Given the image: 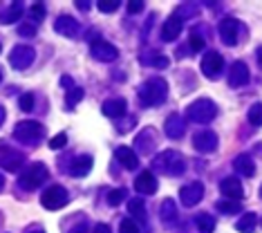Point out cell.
<instances>
[{
    "mask_svg": "<svg viewBox=\"0 0 262 233\" xmlns=\"http://www.w3.org/2000/svg\"><path fill=\"white\" fill-rule=\"evenodd\" d=\"M126 195H128V190H126V188H115V190H110V195H108V204H110V206H119L123 200H126Z\"/></svg>",
    "mask_w": 262,
    "mask_h": 233,
    "instance_id": "4dcf8cb0",
    "label": "cell"
},
{
    "mask_svg": "<svg viewBox=\"0 0 262 233\" xmlns=\"http://www.w3.org/2000/svg\"><path fill=\"white\" fill-rule=\"evenodd\" d=\"M92 233H112V231H110V226H108V224L99 222V224H94V231H92Z\"/></svg>",
    "mask_w": 262,
    "mask_h": 233,
    "instance_id": "f6af8a7d",
    "label": "cell"
},
{
    "mask_svg": "<svg viewBox=\"0 0 262 233\" xmlns=\"http://www.w3.org/2000/svg\"><path fill=\"white\" fill-rule=\"evenodd\" d=\"M249 123L251 125H258L262 123V105L260 103H255V105H251V110H249Z\"/></svg>",
    "mask_w": 262,
    "mask_h": 233,
    "instance_id": "e575fe53",
    "label": "cell"
},
{
    "mask_svg": "<svg viewBox=\"0 0 262 233\" xmlns=\"http://www.w3.org/2000/svg\"><path fill=\"white\" fill-rule=\"evenodd\" d=\"M65 233H88V224H85V222H81V224L72 226V229H68Z\"/></svg>",
    "mask_w": 262,
    "mask_h": 233,
    "instance_id": "7bdbcfd3",
    "label": "cell"
},
{
    "mask_svg": "<svg viewBox=\"0 0 262 233\" xmlns=\"http://www.w3.org/2000/svg\"><path fill=\"white\" fill-rule=\"evenodd\" d=\"M14 137L23 143H32L34 146L38 139L45 137V128L38 121H20V123H16V128H14Z\"/></svg>",
    "mask_w": 262,
    "mask_h": 233,
    "instance_id": "8992f818",
    "label": "cell"
},
{
    "mask_svg": "<svg viewBox=\"0 0 262 233\" xmlns=\"http://www.w3.org/2000/svg\"><path fill=\"white\" fill-rule=\"evenodd\" d=\"M115 157H117L119 164H121L123 168H128V171H135L137 166H139V157H137V153L133 151V148H128V146H119L115 151Z\"/></svg>",
    "mask_w": 262,
    "mask_h": 233,
    "instance_id": "ac0fdd59",
    "label": "cell"
},
{
    "mask_svg": "<svg viewBox=\"0 0 262 233\" xmlns=\"http://www.w3.org/2000/svg\"><path fill=\"white\" fill-rule=\"evenodd\" d=\"M3 188H5V177L0 175V190H3Z\"/></svg>",
    "mask_w": 262,
    "mask_h": 233,
    "instance_id": "c3c4849f",
    "label": "cell"
},
{
    "mask_svg": "<svg viewBox=\"0 0 262 233\" xmlns=\"http://www.w3.org/2000/svg\"><path fill=\"white\" fill-rule=\"evenodd\" d=\"M242 34H244V25L237 20V18L226 16L220 20V38H222L224 45H229V47L237 45L242 38Z\"/></svg>",
    "mask_w": 262,
    "mask_h": 233,
    "instance_id": "5b68a950",
    "label": "cell"
},
{
    "mask_svg": "<svg viewBox=\"0 0 262 233\" xmlns=\"http://www.w3.org/2000/svg\"><path fill=\"white\" fill-rule=\"evenodd\" d=\"M224 70V58L222 54L217 52H206L204 58H202V74L206 76V79H217L220 74H222Z\"/></svg>",
    "mask_w": 262,
    "mask_h": 233,
    "instance_id": "30bf717a",
    "label": "cell"
},
{
    "mask_svg": "<svg viewBox=\"0 0 262 233\" xmlns=\"http://www.w3.org/2000/svg\"><path fill=\"white\" fill-rule=\"evenodd\" d=\"M190 47H193V52H202L204 50V38L198 36V34H193L190 36Z\"/></svg>",
    "mask_w": 262,
    "mask_h": 233,
    "instance_id": "ab89813d",
    "label": "cell"
},
{
    "mask_svg": "<svg viewBox=\"0 0 262 233\" xmlns=\"http://www.w3.org/2000/svg\"><path fill=\"white\" fill-rule=\"evenodd\" d=\"M18 34L32 38V36H36V25H32V23H23V25L18 27Z\"/></svg>",
    "mask_w": 262,
    "mask_h": 233,
    "instance_id": "f35d334b",
    "label": "cell"
},
{
    "mask_svg": "<svg viewBox=\"0 0 262 233\" xmlns=\"http://www.w3.org/2000/svg\"><path fill=\"white\" fill-rule=\"evenodd\" d=\"M215 208L220 213H224V215H235V213H242V204L237 200H220L217 204H215Z\"/></svg>",
    "mask_w": 262,
    "mask_h": 233,
    "instance_id": "83f0119b",
    "label": "cell"
},
{
    "mask_svg": "<svg viewBox=\"0 0 262 233\" xmlns=\"http://www.w3.org/2000/svg\"><path fill=\"white\" fill-rule=\"evenodd\" d=\"M54 29H56V34L74 38V36L79 34V23H76L72 16H58L56 23H54Z\"/></svg>",
    "mask_w": 262,
    "mask_h": 233,
    "instance_id": "e0dca14e",
    "label": "cell"
},
{
    "mask_svg": "<svg viewBox=\"0 0 262 233\" xmlns=\"http://www.w3.org/2000/svg\"><path fill=\"white\" fill-rule=\"evenodd\" d=\"M202 197H204V184L202 182H190L180 188V200H182V204L188 208L198 206L202 202Z\"/></svg>",
    "mask_w": 262,
    "mask_h": 233,
    "instance_id": "8fae6325",
    "label": "cell"
},
{
    "mask_svg": "<svg viewBox=\"0 0 262 233\" xmlns=\"http://www.w3.org/2000/svg\"><path fill=\"white\" fill-rule=\"evenodd\" d=\"M159 215H162V220H164L166 224L175 222V220H177V204H175V200H164Z\"/></svg>",
    "mask_w": 262,
    "mask_h": 233,
    "instance_id": "4316f807",
    "label": "cell"
},
{
    "mask_svg": "<svg viewBox=\"0 0 262 233\" xmlns=\"http://www.w3.org/2000/svg\"><path fill=\"white\" fill-rule=\"evenodd\" d=\"M193 14H198V5H182L172 16H177L184 23V18H193Z\"/></svg>",
    "mask_w": 262,
    "mask_h": 233,
    "instance_id": "1f68e13d",
    "label": "cell"
},
{
    "mask_svg": "<svg viewBox=\"0 0 262 233\" xmlns=\"http://www.w3.org/2000/svg\"><path fill=\"white\" fill-rule=\"evenodd\" d=\"M61 86H63L65 90H72V88H74V81H72V76H68V74H65V76H61Z\"/></svg>",
    "mask_w": 262,
    "mask_h": 233,
    "instance_id": "ee69618b",
    "label": "cell"
},
{
    "mask_svg": "<svg viewBox=\"0 0 262 233\" xmlns=\"http://www.w3.org/2000/svg\"><path fill=\"white\" fill-rule=\"evenodd\" d=\"M0 81H3V72H0Z\"/></svg>",
    "mask_w": 262,
    "mask_h": 233,
    "instance_id": "f907efd6",
    "label": "cell"
},
{
    "mask_svg": "<svg viewBox=\"0 0 262 233\" xmlns=\"http://www.w3.org/2000/svg\"><path fill=\"white\" fill-rule=\"evenodd\" d=\"M128 211H130V215H133L135 220L146 222V202L141 200V197H135V200L128 202Z\"/></svg>",
    "mask_w": 262,
    "mask_h": 233,
    "instance_id": "484cf974",
    "label": "cell"
},
{
    "mask_svg": "<svg viewBox=\"0 0 262 233\" xmlns=\"http://www.w3.org/2000/svg\"><path fill=\"white\" fill-rule=\"evenodd\" d=\"M23 161H25V155L14 151L11 146H7V143H3L0 146V166H3L5 171H18L23 166Z\"/></svg>",
    "mask_w": 262,
    "mask_h": 233,
    "instance_id": "7c38bea8",
    "label": "cell"
},
{
    "mask_svg": "<svg viewBox=\"0 0 262 233\" xmlns=\"http://www.w3.org/2000/svg\"><path fill=\"white\" fill-rule=\"evenodd\" d=\"M34 58H36V54L29 45H16L9 54V63L14 70H27L34 63Z\"/></svg>",
    "mask_w": 262,
    "mask_h": 233,
    "instance_id": "9c48e42d",
    "label": "cell"
},
{
    "mask_svg": "<svg viewBox=\"0 0 262 233\" xmlns=\"http://www.w3.org/2000/svg\"><path fill=\"white\" fill-rule=\"evenodd\" d=\"M23 16V3H11L7 9H0V23L3 25H11Z\"/></svg>",
    "mask_w": 262,
    "mask_h": 233,
    "instance_id": "cb8c5ba5",
    "label": "cell"
},
{
    "mask_svg": "<svg viewBox=\"0 0 262 233\" xmlns=\"http://www.w3.org/2000/svg\"><path fill=\"white\" fill-rule=\"evenodd\" d=\"M29 14H32L34 23H43V20H45V5H43V3L32 5V9H29Z\"/></svg>",
    "mask_w": 262,
    "mask_h": 233,
    "instance_id": "8d00e7d4",
    "label": "cell"
},
{
    "mask_svg": "<svg viewBox=\"0 0 262 233\" xmlns=\"http://www.w3.org/2000/svg\"><path fill=\"white\" fill-rule=\"evenodd\" d=\"M0 50H3V47H0Z\"/></svg>",
    "mask_w": 262,
    "mask_h": 233,
    "instance_id": "816d5d0a",
    "label": "cell"
},
{
    "mask_svg": "<svg viewBox=\"0 0 262 233\" xmlns=\"http://www.w3.org/2000/svg\"><path fill=\"white\" fill-rule=\"evenodd\" d=\"M164 130L170 139H180V137H184V133H186V123H184V119L180 115H170L166 119Z\"/></svg>",
    "mask_w": 262,
    "mask_h": 233,
    "instance_id": "ffe728a7",
    "label": "cell"
},
{
    "mask_svg": "<svg viewBox=\"0 0 262 233\" xmlns=\"http://www.w3.org/2000/svg\"><path fill=\"white\" fill-rule=\"evenodd\" d=\"M220 190L226 200H237L240 202L244 197V188H242V182L237 177H226L220 182Z\"/></svg>",
    "mask_w": 262,
    "mask_h": 233,
    "instance_id": "9a60e30c",
    "label": "cell"
},
{
    "mask_svg": "<svg viewBox=\"0 0 262 233\" xmlns=\"http://www.w3.org/2000/svg\"><path fill=\"white\" fill-rule=\"evenodd\" d=\"M135 188L139 195H152L157 190V177L150 171H141L135 179Z\"/></svg>",
    "mask_w": 262,
    "mask_h": 233,
    "instance_id": "2e32d148",
    "label": "cell"
},
{
    "mask_svg": "<svg viewBox=\"0 0 262 233\" xmlns=\"http://www.w3.org/2000/svg\"><path fill=\"white\" fill-rule=\"evenodd\" d=\"M50 177V171H47V166L45 164H32V166H27L25 171L20 173V177H18V186L23 190H36L40 184H45V179Z\"/></svg>",
    "mask_w": 262,
    "mask_h": 233,
    "instance_id": "277c9868",
    "label": "cell"
},
{
    "mask_svg": "<svg viewBox=\"0 0 262 233\" xmlns=\"http://www.w3.org/2000/svg\"><path fill=\"white\" fill-rule=\"evenodd\" d=\"M146 63H152L155 68H168V58H166V56H159V54H155L150 61H146Z\"/></svg>",
    "mask_w": 262,
    "mask_h": 233,
    "instance_id": "60d3db41",
    "label": "cell"
},
{
    "mask_svg": "<svg viewBox=\"0 0 262 233\" xmlns=\"http://www.w3.org/2000/svg\"><path fill=\"white\" fill-rule=\"evenodd\" d=\"M166 97H168V83L164 79H159V76L148 79L144 86L139 88V101L144 103V108H152V105L164 103Z\"/></svg>",
    "mask_w": 262,
    "mask_h": 233,
    "instance_id": "6da1fadb",
    "label": "cell"
},
{
    "mask_svg": "<svg viewBox=\"0 0 262 233\" xmlns=\"http://www.w3.org/2000/svg\"><path fill=\"white\" fill-rule=\"evenodd\" d=\"M90 52H92V56L97 58V61H101V63H112V61H117L119 58V50L112 43H108V40H103V38L92 40Z\"/></svg>",
    "mask_w": 262,
    "mask_h": 233,
    "instance_id": "ba28073f",
    "label": "cell"
},
{
    "mask_svg": "<svg viewBox=\"0 0 262 233\" xmlns=\"http://www.w3.org/2000/svg\"><path fill=\"white\" fill-rule=\"evenodd\" d=\"M97 7H99V11H103V14H115V11L121 7V3H119V0H101Z\"/></svg>",
    "mask_w": 262,
    "mask_h": 233,
    "instance_id": "836d02e7",
    "label": "cell"
},
{
    "mask_svg": "<svg viewBox=\"0 0 262 233\" xmlns=\"http://www.w3.org/2000/svg\"><path fill=\"white\" fill-rule=\"evenodd\" d=\"M249 79H251V74H249L247 63L235 61V63L229 68V86H231V88H242V86H247Z\"/></svg>",
    "mask_w": 262,
    "mask_h": 233,
    "instance_id": "5bb4252c",
    "label": "cell"
},
{
    "mask_svg": "<svg viewBox=\"0 0 262 233\" xmlns=\"http://www.w3.org/2000/svg\"><path fill=\"white\" fill-rule=\"evenodd\" d=\"M92 157L90 155H79V157L72 159V164H70V175L72 177H85L88 173L92 171Z\"/></svg>",
    "mask_w": 262,
    "mask_h": 233,
    "instance_id": "d6986e66",
    "label": "cell"
},
{
    "mask_svg": "<svg viewBox=\"0 0 262 233\" xmlns=\"http://www.w3.org/2000/svg\"><path fill=\"white\" fill-rule=\"evenodd\" d=\"M74 5H76V9H81V11H88V9L92 7V5L88 3V0H85V3H74Z\"/></svg>",
    "mask_w": 262,
    "mask_h": 233,
    "instance_id": "bcb514c9",
    "label": "cell"
},
{
    "mask_svg": "<svg viewBox=\"0 0 262 233\" xmlns=\"http://www.w3.org/2000/svg\"><path fill=\"white\" fill-rule=\"evenodd\" d=\"M193 146L200 153H213L217 148V135L213 130H200L193 135Z\"/></svg>",
    "mask_w": 262,
    "mask_h": 233,
    "instance_id": "4fadbf2b",
    "label": "cell"
},
{
    "mask_svg": "<svg viewBox=\"0 0 262 233\" xmlns=\"http://www.w3.org/2000/svg\"><path fill=\"white\" fill-rule=\"evenodd\" d=\"M235 229L240 233H255V229H258V215L255 213H244L242 218L235 222Z\"/></svg>",
    "mask_w": 262,
    "mask_h": 233,
    "instance_id": "d4e9b609",
    "label": "cell"
},
{
    "mask_svg": "<svg viewBox=\"0 0 262 233\" xmlns=\"http://www.w3.org/2000/svg\"><path fill=\"white\" fill-rule=\"evenodd\" d=\"M126 7H128V14L135 16V14H139V11L144 9V3H137V0H133V3H128Z\"/></svg>",
    "mask_w": 262,
    "mask_h": 233,
    "instance_id": "b9f144b4",
    "label": "cell"
},
{
    "mask_svg": "<svg viewBox=\"0 0 262 233\" xmlns=\"http://www.w3.org/2000/svg\"><path fill=\"white\" fill-rule=\"evenodd\" d=\"M233 168L235 173H240L242 177H253L255 175V166H253V159L249 155H237L233 159Z\"/></svg>",
    "mask_w": 262,
    "mask_h": 233,
    "instance_id": "603a6c76",
    "label": "cell"
},
{
    "mask_svg": "<svg viewBox=\"0 0 262 233\" xmlns=\"http://www.w3.org/2000/svg\"><path fill=\"white\" fill-rule=\"evenodd\" d=\"M27 233H45V231H40V229H34V231H27Z\"/></svg>",
    "mask_w": 262,
    "mask_h": 233,
    "instance_id": "681fc988",
    "label": "cell"
},
{
    "mask_svg": "<svg viewBox=\"0 0 262 233\" xmlns=\"http://www.w3.org/2000/svg\"><path fill=\"white\" fill-rule=\"evenodd\" d=\"M217 115V105L211 99H198L186 108V119L193 123H211Z\"/></svg>",
    "mask_w": 262,
    "mask_h": 233,
    "instance_id": "3957f363",
    "label": "cell"
},
{
    "mask_svg": "<svg viewBox=\"0 0 262 233\" xmlns=\"http://www.w3.org/2000/svg\"><path fill=\"white\" fill-rule=\"evenodd\" d=\"M101 110H103L105 117L119 119V117L126 115V101H123V99H108V101H103Z\"/></svg>",
    "mask_w": 262,
    "mask_h": 233,
    "instance_id": "7402d4cb",
    "label": "cell"
},
{
    "mask_svg": "<svg viewBox=\"0 0 262 233\" xmlns=\"http://www.w3.org/2000/svg\"><path fill=\"white\" fill-rule=\"evenodd\" d=\"M68 200H70L68 190L63 186H58V184L56 186H50L40 195V204H43V208H47V211H58V208H63L68 204Z\"/></svg>",
    "mask_w": 262,
    "mask_h": 233,
    "instance_id": "52a82bcc",
    "label": "cell"
},
{
    "mask_svg": "<svg viewBox=\"0 0 262 233\" xmlns=\"http://www.w3.org/2000/svg\"><path fill=\"white\" fill-rule=\"evenodd\" d=\"M47 143H50V148H52V151H61V148L65 146V143H68V135H65V133H58V135L52 137V139L47 141Z\"/></svg>",
    "mask_w": 262,
    "mask_h": 233,
    "instance_id": "74e56055",
    "label": "cell"
},
{
    "mask_svg": "<svg viewBox=\"0 0 262 233\" xmlns=\"http://www.w3.org/2000/svg\"><path fill=\"white\" fill-rule=\"evenodd\" d=\"M152 168L157 173H166V175H182L184 168H186V161H184L182 153L164 151L152 159Z\"/></svg>",
    "mask_w": 262,
    "mask_h": 233,
    "instance_id": "7a4b0ae2",
    "label": "cell"
},
{
    "mask_svg": "<svg viewBox=\"0 0 262 233\" xmlns=\"http://www.w3.org/2000/svg\"><path fill=\"white\" fill-rule=\"evenodd\" d=\"M195 224H198L200 233H213L215 231V220H213L208 213H200L198 218H195Z\"/></svg>",
    "mask_w": 262,
    "mask_h": 233,
    "instance_id": "f1b7e54d",
    "label": "cell"
},
{
    "mask_svg": "<svg viewBox=\"0 0 262 233\" xmlns=\"http://www.w3.org/2000/svg\"><path fill=\"white\" fill-rule=\"evenodd\" d=\"M34 94L32 92H25V94H20V99H18V105H20V110L23 112H32L34 110Z\"/></svg>",
    "mask_w": 262,
    "mask_h": 233,
    "instance_id": "d6a6232c",
    "label": "cell"
},
{
    "mask_svg": "<svg viewBox=\"0 0 262 233\" xmlns=\"http://www.w3.org/2000/svg\"><path fill=\"white\" fill-rule=\"evenodd\" d=\"M85 97V90L83 88H72V90H68V97H65V103H68V108H74L76 103H79V101Z\"/></svg>",
    "mask_w": 262,
    "mask_h": 233,
    "instance_id": "f546056e",
    "label": "cell"
},
{
    "mask_svg": "<svg viewBox=\"0 0 262 233\" xmlns=\"http://www.w3.org/2000/svg\"><path fill=\"white\" fill-rule=\"evenodd\" d=\"M119 233H141V231H139V224H137L135 220L126 218V220H121V224H119Z\"/></svg>",
    "mask_w": 262,
    "mask_h": 233,
    "instance_id": "d590c367",
    "label": "cell"
},
{
    "mask_svg": "<svg viewBox=\"0 0 262 233\" xmlns=\"http://www.w3.org/2000/svg\"><path fill=\"white\" fill-rule=\"evenodd\" d=\"M5 117H7V112H5V108H3V105H0V125H3V123H5Z\"/></svg>",
    "mask_w": 262,
    "mask_h": 233,
    "instance_id": "7dc6e473",
    "label": "cell"
},
{
    "mask_svg": "<svg viewBox=\"0 0 262 233\" xmlns=\"http://www.w3.org/2000/svg\"><path fill=\"white\" fill-rule=\"evenodd\" d=\"M182 27H184V23L180 20V18L170 16L168 20L164 23V27H162V38L166 40V43H172V40H175L177 36L182 34Z\"/></svg>",
    "mask_w": 262,
    "mask_h": 233,
    "instance_id": "44dd1931",
    "label": "cell"
}]
</instances>
